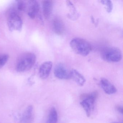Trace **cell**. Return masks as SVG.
I'll list each match as a JSON object with an SVG mask.
<instances>
[{
    "label": "cell",
    "instance_id": "1",
    "mask_svg": "<svg viewBox=\"0 0 123 123\" xmlns=\"http://www.w3.org/2000/svg\"><path fill=\"white\" fill-rule=\"evenodd\" d=\"M36 57L31 52L25 53L17 61L16 70L17 72H23L30 70L36 63Z\"/></svg>",
    "mask_w": 123,
    "mask_h": 123
},
{
    "label": "cell",
    "instance_id": "2",
    "mask_svg": "<svg viewBox=\"0 0 123 123\" xmlns=\"http://www.w3.org/2000/svg\"><path fill=\"white\" fill-rule=\"evenodd\" d=\"M70 46L76 54L83 56H87L92 50L91 44L81 38L73 39L70 42Z\"/></svg>",
    "mask_w": 123,
    "mask_h": 123
},
{
    "label": "cell",
    "instance_id": "3",
    "mask_svg": "<svg viewBox=\"0 0 123 123\" xmlns=\"http://www.w3.org/2000/svg\"><path fill=\"white\" fill-rule=\"evenodd\" d=\"M103 60L109 62H117L122 59V53L119 49L116 47L105 48L101 53Z\"/></svg>",
    "mask_w": 123,
    "mask_h": 123
},
{
    "label": "cell",
    "instance_id": "4",
    "mask_svg": "<svg viewBox=\"0 0 123 123\" xmlns=\"http://www.w3.org/2000/svg\"><path fill=\"white\" fill-rule=\"evenodd\" d=\"M98 96V92L96 91L86 94L83 96V100L80 104L85 111L88 117L90 116L91 111L94 108V104Z\"/></svg>",
    "mask_w": 123,
    "mask_h": 123
},
{
    "label": "cell",
    "instance_id": "5",
    "mask_svg": "<svg viewBox=\"0 0 123 123\" xmlns=\"http://www.w3.org/2000/svg\"><path fill=\"white\" fill-rule=\"evenodd\" d=\"M7 24L11 31H20L23 27V20L16 12L12 11L8 15Z\"/></svg>",
    "mask_w": 123,
    "mask_h": 123
},
{
    "label": "cell",
    "instance_id": "6",
    "mask_svg": "<svg viewBox=\"0 0 123 123\" xmlns=\"http://www.w3.org/2000/svg\"><path fill=\"white\" fill-rule=\"evenodd\" d=\"M54 74L56 77L61 80H68L70 78V71H69L65 65L59 63L55 66Z\"/></svg>",
    "mask_w": 123,
    "mask_h": 123
},
{
    "label": "cell",
    "instance_id": "7",
    "mask_svg": "<svg viewBox=\"0 0 123 123\" xmlns=\"http://www.w3.org/2000/svg\"><path fill=\"white\" fill-rule=\"evenodd\" d=\"M28 14L31 19H34L38 14L39 11V5L36 0H29L27 4Z\"/></svg>",
    "mask_w": 123,
    "mask_h": 123
},
{
    "label": "cell",
    "instance_id": "8",
    "mask_svg": "<svg viewBox=\"0 0 123 123\" xmlns=\"http://www.w3.org/2000/svg\"><path fill=\"white\" fill-rule=\"evenodd\" d=\"M52 62L51 61H47L43 63L40 66L39 70V77L41 79L44 80L49 76L52 68Z\"/></svg>",
    "mask_w": 123,
    "mask_h": 123
},
{
    "label": "cell",
    "instance_id": "9",
    "mask_svg": "<svg viewBox=\"0 0 123 123\" xmlns=\"http://www.w3.org/2000/svg\"><path fill=\"white\" fill-rule=\"evenodd\" d=\"M100 84L104 91L107 94L111 95L115 93L116 92L117 89L115 86L105 78L101 79Z\"/></svg>",
    "mask_w": 123,
    "mask_h": 123
},
{
    "label": "cell",
    "instance_id": "10",
    "mask_svg": "<svg viewBox=\"0 0 123 123\" xmlns=\"http://www.w3.org/2000/svg\"><path fill=\"white\" fill-rule=\"evenodd\" d=\"M54 31L56 34L62 35L64 33L65 27L62 20L58 17L55 18L53 21Z\"/></svg>",
    "mask_w": 123,
    "mask_h": 123
},
{
    "label": "cell",
    "instance_id": "11",
    "mask_svg": "<svg viewBox=\"0 0 123 123\" xmlns=\"http://www.w3.org/2000/svg\"><path fill=\"white\" fill-rule=\"evenodd\" d=\"M70 78H72L79 86H82L86 82V80L82 75L79 72L72 69L70 71Z\"/></svg>",
    "mask_w": 123,
    "mask_h": 123
},
{
    "label": "cell",
    "instance_id": "12",
    "mask_svg": "<svg viewBox=\"0 0 123 123\" xmlns=\"http://www.w3.org/2000/svg\"><path fill=\"white\" fill-rule=\"evenodd\" d=\"M42 10L44 16L46 19L50 18L53 10V2L51 0L42 1Z\"/></svg>",
    "mask_w": 123,
    "mask_h": 123
},
{
    "label": "cell",
    "instance_id": "13",
    "mask_svg": "<svg viewBox=\"0 0 123 123\" xmlns=\"http://www.w3.org/2000/svg\"><path fill=\"white\" fill-rule=\"evenodd\" d=\"M66 4L69 11V13L68 15V18L72 20H77L80 15L74 5L71 1L69 0L66 1Z\"/></svg>",
    "mask_w": 123,
    "mask_h": 123
},
{
    "label": "cell",
    "instance_id": "14",
    "mask_svg": "<svg viewBox=\"0 0 123 123\" xmlns=\"http://www.w3.org/2000/svg\"><path fill=\"white\" fill-rule=\"evenodd\" d=\"M33 107L31 105L29 106L24 112L21 121L22 123H29L32 118Z\"/></svg>",
    "mask_w": 123,
    "mask_h": 123
},
{
    "label": "cell",
    "instance_id": "15",
    "mask_svg": "<svg viewBox=\"0 0 123 123\" xmlns=\"http://www.w3.org/2000/svg\"><path fill=\"white\" fill-rule=\"evenodd\" d=\"M58 114L56 110L54 107L51 109L48 116L46 123H57Z\"/></svg>",
    "mask_w": 123,
    "mask_h": 123
},
{
    "label": "cell",
    "instance_id": "16",
    "mask_svg": "<svg viewBox=\"0 0 123 123\" xmlns=\"http://www.w3.org/2000/svg\"><path fill=\"white\" fill-rule=\"evenodd\" d=\"M16 8L18 11L20 12L24 11L26 9L27 4L23 0L16 1Z\"/></svg>",
    "mask_w": 123,
    "mask_h": 123
},
{
    "label": "cell",
    "instance_id": "17",
    "mask_svg": "<svg viewBox=\"0 0 123 123\" xmlns=\"http://www.w3.org/2000/svg\"><path fill=\"white\" fill-rule=\"evenodd\" d=\"M101 3L105 6V9L108 13H110L112 11L113 8V5L111 0H101Z\"/></svg>",
    "mask_w": 123,
    "mask_h": 123
},
{
    "label": "cell",
    "instance_id": "18",
    "mask_svg": "<svg viewBox=\"0 0 123 123\" xmlns=\"http://www.w3.org/2000/svg\"><path fill=\"white\" fill-rule=\"evenodd\" d=\"M9 59L8 55L4 54L0 55V69L4 67L7 63Z\"/></svg>",
    "mask_w": 123,
    "mask_h": 123
},
{
    "label": "cell",
    "instance_id": "19",
    "mask_svg": "<svg viewBox=\"0 0 123 123\" xmlns=\"http://www.w3.org/2000/svg\"><path fill=\"white\" fill-rule=\"evenodd\" d=\"M117 109L118 112L121 113H123V108L121 106H117L116 108Z\"/></svg>",
    "mask_w": 123,
    "mask_h": 123
},
{
    "label": "cell",
    "instance_id": "20",
    "mask_svg": "<svg viewBox=\"0 0 123 123\" xmlns=\"http://www.w3.org/2000/svg\"><path fill=\"white\" fill-rule=\"evenodd\" d=\"M119 123V122H113V123Z\"/></svg>",
    "mask_w": 123,
    "mask_h": 123
}]
</instances>
